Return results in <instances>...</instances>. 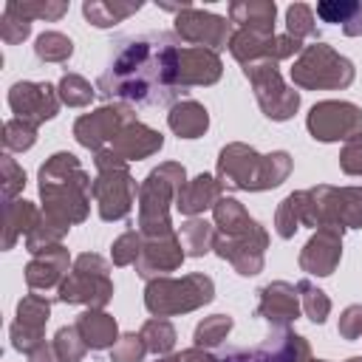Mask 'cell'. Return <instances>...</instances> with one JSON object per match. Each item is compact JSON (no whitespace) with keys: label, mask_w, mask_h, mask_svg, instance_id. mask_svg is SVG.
<instances>
[{"label":"cell","mask_w":362,"mask_h":362,"mask_svg":"<svg viewBox=\"0 0 362 362\" xmlns=\"http://www.w3.org/2000/svg\"><path fill=\"white\" fill-rule=\"evenodd\" d=\"M209 300H212V280L206 274H187L181 280L158 277V280H150L144 291V305L156 317L192 311Z\"/></svg>","instance_id":"5b68a950"},{"label":"cell","mask_w":362,"mask_h":362,"mask_svg":"<svg viewBox=\"0 0 362 362\" xmlns=\"http://www.w3.org/2000/svg\"><path fill=\"white\" fill-rule=\"evenodd\" d=\"M161 362H181V356H167V359H161Z\"/></svg>","instance_id":"c3c4849f"},{"label":"cell","mask_w":362,"mask_h":362,"mask_svg":"<svg viewBox=\"0 0 362 362\" xmlns=\"http://www.w3.org/2000/svg\"><path fill=\"white\" fill-rule=\"evenodd\" d=\"M339 334L345 339H356L362 334V305L345 308V314L339 317Z\"/></svg>","instance_id":"ee69618b"},{"label":"cell","mask_w":362,"mask_h":362,"mask_svg":"<svg viewBox=\"0 0 362 362\" xmlns=\"http://www.w3.org/2000/svg\"><path fill=\"white\" fill-rule=\"evenodd\" d=\"M221 76V59L209 48L187 45L178 54V85H212Z\"/></svg>","instance_id":"2e32d148"},{"label":"cell","mask_w":362,"mask_h":362,"mask_svg":"<svg viewBox=\"0 0 362 362\" xmlns=\"http://www.w3.org/2000/svg\"><path fill=\"white\" fill-rule=\"evenodd\" d=\"M243 74L252 82L255 96H257V102H260V107H263V113L269 119L283 122V119H288L297 110L300 96L283 85V79L277 74V65L272 59L249 62V65H243Z\"/></svg>","instance_id":"9c48e42d"},{"label":"cell","mask_w":362,"mask_h":362,"mask_svg":"<svg viewBox=\"0 0 362 362\" xmlns=\"http://www.w3.org/2000/svg\"><path fill=\"white\" fill-rule=\"evenodd\" d=\"M28 359L31 362H59V356H57V351H54V345H37L31 354H28Z\"/></svg>","instance_id":"bcb514c9"},{"label":"cell","mask_w":362,"mask_h":362,"mask_svg":"<svg viewBox=\"0 0 362 362\" xmlns=\"http://www.w3.org/2000/svg\"><path fill=\"white\" fill-rule=\"evenodd\" d=\"M51 303L42 294H25L17 303V322L11 325V342L17 351L31 354L37 345H42V328L48 322Z\"/></svg>","instance_id":"4fadbf2b"},{"label":"cell","mask_w":362,"mask_h":362,"mask_svg":"<svg viewBox=\"0 0 362 362\" xmlns=\"http://www.w3.org/2000/svg\"><path fill=\"white\" fill-rule=\"evenodd\" d=\"M291 170L288 153L257 156L246 144H229L218 158V178L223 187L235 189H269L277 187Z\"/></svg>","instance_id":"3957f363"},{"label":"cell","mask_w":362,"mask_h":362,"mask_svg":"<svg viewBox=\"0 0 362 362\" xmlns=\"http://www.w3.org/2000/svg\"><path fill=\"white\" fill-rule=\"evenodd\" d=\"M11 11L23 14L25 20H59L65 11H68V3H17V0H8L6 3Z\"/></svg>","instance_id":"e575fe53"},{"label":"cell","mask_w":362,"mask_h":362,"mask_svg":"<svg viewBox=\"0 0 362 362\" xmlns=\"http://www.w3.org/2000/svg\"><path fill=\"white\" fill-rule=\"evenodd\" d=\"M141 8V3H102V0H88L82 6V14L90 25L96 28H110L116 23H122L124 17L136 14Z\"/></svg>","instance_id":"484cf974"},{"label":"cell","mask_w":362,"mask_h":362,"mask_svg":"<svg viewBox=\"0 0 362 362\" xmlns=\"http://www.w3.org/2000/svg\"><path fill=\"white\" fill-rule=\"evenodd\" d=\"M297 291H303V308H305V314H308L314 322H325V317H328V311H331L328 297H325L320 288H314L308 280H303V283L297 286Z\"/></svg>","instance_id":"f35d334b"},{"label":"cell","mask_w":362,"mask_h":362,"mask_svg":"<svg viewBox=\"0 0 362 362\" xmlns=\"http://www.w3.org/2000/svg\"><path fill=\"white\" fill-rule=\"evenodd\" d=\"M181 246L187 249V255H195V257H201L204 252H209L212 246H215V232H212V226L206 223V221H187L184 226H181Z\"/></svg>","instance_id":"83f0119b"},{"label":"cell","mask_w":362,"mask_h":362,"mask_svg":"<svg viewBox=\"0 0 362 362\" xmlns=\"http://www.w3.org/2000/svg\"><path fill=\"white\" fill-rule=\"evenodd\" d=\"M144 351H147V345H144L141 334H124L113 345V354L110 356H113V362H141Z\"/></svg>","instance_id":"60d3db41"},{"label":"cell","mask_w":362,"mask_h":362,"mask_svg":"<svg viewBox=\"0 0 362 362\" xmlns=\"http://www.w3.org/2000/svg\"><path fill=\"white\" fill-rule=\"evenodd\" d=\"M34 54L42 59V62H65L71 54H74V42L59 34V31H42L37 37V45H34Z\"/></svg>","instance_id":"f1b7e54d"},{"label":"cell","mask_w":362,"mask_h":362,"mask_svg":"<svg viewBox=\"0 0 362 362\" xmlns=\"http://www.w3.org/2000/svg\"><path fill=\"white\" fill-rule=\"evenodd\" d=\"M215 223L221 226L223 238H238V235H246L257 226V221H252L235 198H221L215 204Z\"/></svg>","instance_id":"d4e9b609"},{"label":"cell","mask_w":362,"mask_h":362,"mask_svg":"<svg viewBox=\"0 0 362 362\" xmlns=\"http://www.w3.org/2000/svg\"><path fill=\"white\" fill-rule=\"evenodd\" d=\"M274 14H277V6L272 0H238V3H229V20L238 23L243 31L274 34Z\"/></svg>","instance_id":"ffe728a7"},{"label":"cell","mask_w":362,"mask_h":362,"mask_svg":"<svg viewBox=\"0 0 362 362\" xmlns=\"http://www.w3.org/2000/svg\"><path fill=\"white\" fill-rule=\"evenodd\" d=\"M181 362H218V359H212L206 351H201V348H189V351H184L181 354Z\"/></svg>","instance_id":"7dc6e473"},{"label":"cell","mask_w":362,"mask_h":362,"mask_svg":"<svg viewBox=\"0 0 362 362\" xmlns=\"http://www.w3.org/2000/svg\"><path fill=\"white\" fill-rule=\"evenodd\" d=\"M229 331H232V317H226V314H215V317L204 320V322L195 328V345H204V348L221 345V342L226 339Z\"/></svg>","instance_id":"836d02e7"},{"label":"cell","mask_w":362,"mask_h":362,"mask_svg":"<svg viewBox=\"0 0 362 362\" xmlns=\"http://www.w3.org/2000/svg\"><path fill=\"white\" fill-rule=\"evenodd\" d=\"M348 362H362V356H354V359H348Z\"/></svg>","instance_id":"681fc988"},{"label":"cell","mask_w":362,"mask_h":362,"mask_svg":"<svg viewBox=\"0 0 362 362\" xmlns=\"http://www.w3.org/2000/svg\"><path fill=\"white\" fill-rule=\"evenodd\" d=\"M28 34H31V20H25L23 14H17V11H11L6 6L3 8V20H0V37H3V42L14 45V42H23Z\"/></svg>","instance_id":"74e56055"},{"label":"cell","mask_w":362,"mask_h":362,"mask_svg":"<svg viewBox=\"0 0 362 362\" xmlns=\"http://www.w3.org/2000/svg\"><path fill=\"white\" fill-rule=\"evenodd\" d=\"M359 3H351V0H325V3H317V17L322 23H348L354 14H356Z\"/></svg>","instance_id":"ab89813d"},{"label":"cell","mask_w":362,"mask_h":362,"mask_svg":"<svg viewBox=\"0 0 362 362\" xmlns=\"http://www.w3.org/2000/svg\"><path fill=\"white\" fill-rule=\"evenodd\" d=\"M76 328H79L82 339L88 342V348H93V351H102V348L119 342V339H116V320L107 317L105 311H93V308H90V311L79 314Z\"/></svg>","instance_id":"603a6c76"},{"label":"cell","mask_w":362,"mask_h":362,"mask_svg":"<svg viewBox=\"0 0 362 362\" xmlns=\"http://www.w3.org/2000/svg\"><path fill=\"white\" fill-rule=\"evenodd\" d=\"M181 42L175 34H141L122 40L107 71L99 76V93L113 99H130L139 105H164L175 99L178 85V54Z\"/></svg>","instance_id":"6da1fadb"},{"label":"cell","mask_w":362,"mask_h":362,"mask_svg":"<svg viewBox=\"0 0 362 362\" xmlns=\"http://www.w3.org/2000/svg\"><path fill=\"white\" fill-rule=\"evenodd\" d=\"M113 294L107 280V263L99 255H79L74 272L59 283L62 303H88L90 308H102Z\"/></svg>","instance_id":"ba28073f"},{"label":"cell","mask_w":362,"mask_h":362,"mask_svg":"<svg viewBox=\"0 0 362 362\" xmlns=\"http://www.w3.org/2000/svg\"><path fill=\"white\" fill-rule=\"evenodd\" d=\"M339 167L348 175H362V133L348 139V144L342 147V156H339Z\"/></svg>","instance_id":"7bdbcfd3"},{"label":"cell","mask_w":362,"mask_h":362,"mask_svg":"<svg viewBox=\"0 0 362 362\" xmlns=\"http://www.w3.org/2000/svg\"><path fill=\"white\" fill-rule=\"evenodd\" d=\"M3 173H6V198H11L17 189H23V184H25V173L14 164L11 156H3Z\"/></svg>","instance_id":"f6af8a7d"},{"label":"cell","mask_w":362,"mask_h":362,"mask_svg":"<svg viewBox=\"0 0 362 362\" xmlns=\"http://www.w3.org/2000/svg\"><path fill=\"white\" fill-rule=\"evenodd\" d=\"M59 99L71 107H82V105H90L93 99V88L88 79H82L79 74H65L59 79Z\"/></svg>","instance_id":"d6a6232c"},{"label":"cell","mask_w":362,"mask_h":362,"mask_svg":"<svg viewBox=\"0 0 362 362\" xmlns=\"http://www.w3.org/2000/svg\"><path fill=\"white\" fill-rule=\"evenodd\" d=\"M34 139H37V127L31 122L11 119L3 127V144H6V150H28L34 144Z\"/></svg>","instance_id":"8d00e7d4"},{"label":"cell","mask_w":362,"mask_h":362,"mask_svg":"<svg viewBox=\"0 0 362 362\" xmlns=\"http://www.w3.org/2000/svg\"><path fill=\"white\" fill-rule=\"evenodd\" d=\"M65 272H68V252L57 243L51 249H42V255L28 263L25 280L31 288H54Z\"/></svg>","instance_id":"44dd1931"},{"label":"cell","mask_w":362,"mask_h":362,"mask_svg":"<svg viewBox=\"0 0 362 362\" xmlns=\"http://www.w3.org/2000/svg\"><path fill=\"white\" fill-rule=\"evenodd\" d=\"M184 187V167L181 164H161L147 175L141 184V204H139V221L141 232L147 238H167L173 235L170 218H167V204L178 198Z\"/></svg>","instance_id":"277c9868"},{"label":"cell","mask_w":362,"mask_h":362,"mask_svg":"<svg viewBox=\"0 0 362 362\" xmlns=\"http://www.w3.org/2000/svg\"><path fill=\"white\" fill-rule=\"evenodd\" d=\"M303 206H305V192H291L280 209H277V235L280 238H291L297 232V226L303 223Z\"/></svg>","instance_id":"f546056e"},{"label":"cell","mask_w":362,"mask_h":362,"mask_svg":"<svg viewBox=\"0 0 362 362\" xmlns=\"http://www.w3.org/2000/svg\"><path fill=\"white\" fill-rule=\"evenodd\" d=\"M133 122L130 110L127 107H99L96 113H85L76 119L74 124V136L79 139V144L85 147H93V150H102V144H113V139L119 136V130Z\"/></svg>","instance_id":"5bb4252c"},{"label":"cell","mask_w":362,"mask_h":362,"mask_svg":"<svg viewBox=\"0 0 362 362\" xmlns=\"http://www.w3.org/2000/svg\"><path fill=\"white\" fill-rule=\"evenodd\" d=\"M184 260V246L181 240H175V235H167V238H150L144 246H141V255H139V274L150 277V274H158V272H173L178 269Z\"/></svg>","instance_id":"e0dca14e"},{"label":"cell","mask_w":362,"mask_h":362,"mask_svg":"<svg viewBox=\"0 0 362 362\" xmlns=\"http://www.w3.org/2000/svg\"><path fill=\"white\" fill-rule=\"evenodd\" d=\"M218 192H221V181H215L212 175H198L195 181L181 187V192L175 198V206L184 215H198L206 206L218 204Z\"/></svg>","instance_id":"7402d4cb"},{"label":"cell","mask_w":362,"mask_h":362,"mask_svg":"<svg viewBox=\"0 0 362 362\" xmlns=\"http://www.w3.org/2000/svg\"><path fill=\"white\" fill-rule=\"evenodd\" d=\"M291 79L300 88H348L354 82V65L331 45L314 42L300 51L291 68Z\"/></svg>","instance_id":"8992f818"},{"label":"cell","mask_w":362,"mask_h":362,"mask_svg":"<svg viewBox=\"0 0 362 362\" xmlns=\"http://www.w3.org/2000/svg\"><path fill=\"white\" fill-rule=\"evenodd\" d=\"M37 223H40V215L28 201H11L6 206V240H3V246L11 249L17 235L25 232V238H28L37 229Z\"/></svg>","instance_id":"4316f807"},{"label":"cell","mask_w":362,"mask_h":362,"mask_svg":"<svg viewBox=\"0 0 362 362\" xmlns=\"http://www.w3.org/2000/svg\"><path fill=\"white\" fill-rule=\"evenodd\" d=\"M311 362H322V359H311Z\"/></svg>","instance_id":"f907efd6"},{"label":"cell","mask_w":362,"mask_h":362,"mask_svg":"<svg viewBox=\"0 0 362 362\" xmlns=\"http://www.w3.org/2000/svg\"><path fill=\"white\" fill-rule=\"evenodd\" d=\"M170 127L181 136V139H195L201 136L206 127H209V116H206V107L192 102V99H184L178 102L173 110H170Z\"/></svg>","instance_id":"cb8c5ba5"},{"label":"cell","mask_w":362,"mask_h":362,"mask_svg":"<svg viewBox=\"0 0 362 362\" xmlns=\"http://www.w3.org/2000/svg\"><path fill=\"white\" fill-rule=\"evenodd\" d=\"M300 305H297V294L294 286L288 283H272L266 288H260V305H257V317L269 320L272 325H286L297 317Z\"/></svg>","instance_id":"d6986e66"},{"label":"cell","mask_w":362,"mask_h":362,"mask_svg":"<svg viewBox=\"0 0 362 362\" xmlns=\"http://www.w3.org/2000/svg\"><path fill=\"white\" fill-rule=\"evenodd\" d=\"M342 255V226H320V232L305 243L300 255V266L308 274H331Z\"/></svg>","instance_id":"9a60e30c"},{"label":"cell","mask_w":362,"mask_h":362,"mask_svg":"<svg viewBox=\"0 0 362 362\" xmlns=\"http://www.w3.org/2000/svg\"><path fill=\"white\" fill-rule=\"evenodd\" d=\"M8 107L17 113V119L37 127L40 122L57 116L59 90H54L48 82H17L8 90Z\"/></svg>","instance_id":"7c38bea8"},{"label":"cell","mask_w":362,"mask_h":362,"mask_svg":"<svg viewBox=\"0 0 362 362\" xmlns=\"http://www.w3.org/2000/svg\"><path fill=\"white\" fill-rule=\"evenodd\" d=\"M308 130L320 141L354 139L362 133V110L351 102H320L308 113Z\"/></svg>","instance_id":"30bf717a"},{"label":"cell","mask_w":362,"mask_h":362,"mask_svg":"<svg viewBox=\"0 0 362 362\" xmlns=\"http://www.w3.org/2000/svg\"><path fill=\"white\" fill-rule=\"evenodd\" d=\"M175 34L184 40V42H192L198 48H209V51H218V48H226L229 42V20L226 17H218V14H209L204 8H184L178 17H175Z\"/></svg>","instance_id":"8fae6325"},{"label":"cell","mask_w":362,"mask_h":362,"mask_svg":"<svg viewBox=\"0 0 362 362\" xmlns=\"http://www.w3.org/2000/svg\"><path fill=\"white\" fill-rule=\"evenodd\" d=\"M286 28L294 40L311 37L314 34V8L305 3H294L286 8Z\"/></svg>","instance_id":"d590c367"},{"label":"cell","mask_w":362,"mask_h":362,"mask_svg":"<svg viewBox=\"0 0 362 362\" xmlns=\"http://www.w3.org/2000/svg\"><path fill=\"white\" fill-rule=\"evenodd\" d=\"M141 339H144L147 351L167 354L175 345V328L167 320H147L144 328H141Z\"/></svg>","instance_id":"4dcf8cb0"},{"label":"cell","mask_w":362,"mask_h":362,"mask_svg":"<svg viewBox=\"0 0 362 362\" xmlns=\"http://www.w3.org/2000/svg\"><path fill=\"white\" fill-rule=\"evenodd\" d=\"M161 133H156V130H150V127H144V124H139V122H127L122 130H119V136L113 139V144H110V150L119 156V158H124V161H133V158H147L150 153H156L158 147H161Z\"/></svg>","instance_id":"ac0fdd59"},{"label":"cell","mask_w":362,"mask_h":362,"mask_svg":"<svg viewBox=\"0 0 362 362\" xmlns=\"http://www.w3.org/2000/svg\"><path fill=\"white\" fill-rule=\"evenodd\" d=\"M40 192L45 201V215L68 226L88 215L93 184L79 167L76 156L57 153L40 170Z\"/></svg>","instance_id":"7a4b0ae2"},{"label":"cell","mask_w":362,"mask_h":362,"mask_svg":"<svg viewBox=\"0 0 362 362\" xmlns=\"http://www.w3.org/2000/svg\"><path fill=\"white\" fill-rule=\"evenodd\" d=\"M96 167H99V178L93 181V195L99 204V215L105 221L124 218L136 195V181L130 178L124 158H119L113 150H99Z\"/></svg>","instance_id":"52a82bcc"},{"label":"cell","mask_w":362,"mask_h":362,"mask_svg":"<svg viewBox=\"0 0 362 362\" xmlns=\"http://www.w3.org/2000/svg\"><path fill=\"white\" fill-rule=\"evenodd\" d=\"M141 255V238L136 232H124L116 243H113V263L116 266H127V263H136Z\"/></svg>","instance_id":"b9f144b4"},{"label":"cell","mask_w":362,"mask_h":362,"mask_svg":"<svg viewBox=\"0 0 362 362\" xmlns=\"http://www.w3.org/2000/svg\"><path fill=\"white\" fill-rule=\"evenodd\" d=\"M85 348H88V342L82 339L76 325L59 328L57 337H54V351H57L59 362H79L85 356Z\"/></svg>","instance_id":"1f68e13d"}]
</instances>
